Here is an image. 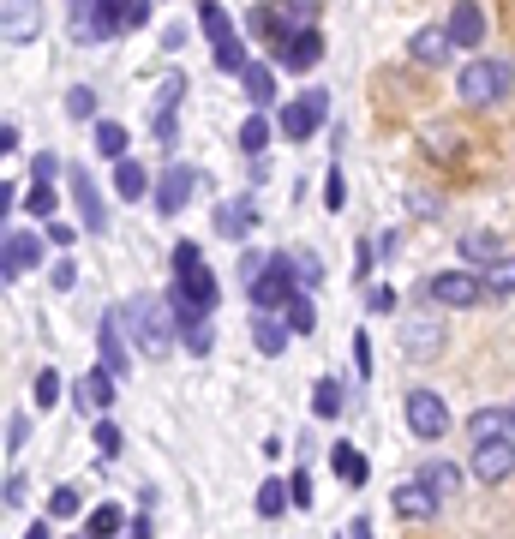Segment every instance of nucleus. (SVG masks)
Here are the masks:
<instances>
[{
    "label": "nucleus",
    "mask_w": 515,
    "mask_h": 539,
    "mask_svg": "<svg viewBox=\"0 0 515 539\" xmlns=\"http://www.w3.org/2000/svg\"><path fill=\"white\" fill-rule=\"evenodd\" d=\"M0 18H6V42H30L42 30V0H0Z\"/></svg>",
    "instance_id": "a211bd4d"
},
{
    "label": "nucleus",
    "mask_w": 515,
    "mask_h": 539,
    "mask_svg": "<svg viewBox=\"0 0 515 539\" xmlns=\"http://www.w3.org/2000/svg\"><path fill=\"white\" fill-rule=\"evenodd\" d=\"M324 114H330V96H324V90H306V96H294V102H282V114H276V126H282L288 138H312V132L324 126Z\"/></svg>",
    "instance_id": "423d86ee"
},
{
    "label": "nucleus",
    "mask_w": 515,
    "mask_h": 539,
    "mask_svg": "<svg viewBox=\"0 0 515 539\" xmlns=\"http://www.w3.org/2000/svg\"><path fill=\"white\" fill-rule=\"evenodd\" d=\"M72 204H78L84 234H108V204H102V192H96V180L84 168H72Z\"/></svg>",
    "instance_id": "4468645a"
},
{
    "label": "nucleus",
    "mask_w": 515,
    "mask_h": 539,
    "mask_svg": "<svg viewBox=\"0 0 515 539\" xmlns=\"http://www.w3.org/2000/svg\"><path fill=\"white\" fill-rule=\"evenodd\" d=\"M270 132H276V126H270V120H264V108H258V114L240 126V150H246V156H264V150H270Z\"/></svg>",
    "instance_id": "c756f323"
},
{
    "label": "nucleus",
    "mask_w": 515,
    "mask_h": 539,
    "mask_svg": "<svg viewBox=\"0 0 515 539\" xmlns=\"http://www.w3.org/2000/svg\"><path fill=\"white\" fill-rule=\"evenodd\" d=\"M330 462H336V474H342L348 486H366V474H372V468H366V456H360L354 444H336V450H330Z\"/></svg>",
    "instance_id": "c85d7f7f"
},
{
    "label": "nucleus",
    "mask_w": 515,
    "mask_h": 539,
    "mask_svg": "<svg viewBox=\"0 0 515 539\" xmlns=\"http://www.w3.org/2000/svg\"><path fill=\"white\" fill-rule=\"evenodd\" d=\"M276 60H282V72H312L324 60V36L318 30H300V36L276 42Z\"/></svg>",
    "instance_id": "2eb2a0df"
},
{
    "label": "nucleus",
    "mask_w": 515,
    "mask_h": 539,
    "mask_svg": "<svg viewBox=\"0 0 515 539\" xmlns=\"http://www.w3.org/2000/svg\"><path fill=\"white\" fill-rule=\"evenodd\" d=\"M288 336H294V330H288L282 312H252V342L264 348V360H276V354L288 348Z\"/></svg>",
    "instance_id": "aec40b11"
},
{
    "label": "nucleus",
    "mask_w": 515,
    "mask_h": 539,
    "mask_svg": "<svg viewBox=\"0 0 515 539\" xmlns=\"http://www.w3.org/2000/svg\"><path fill=\"white\" fill-rule=\"evenodd\" d=\"M24 210H30V216H54V192L36 180V186H30V198H24Z\"/></svg>",
    "instance_id": "37998d69"
},
{
    "label": "nucleus",
    "mask_w": 515,
    "mask_h": 539,
    "mask_svg": "<svg viewBox=\"0 0 515 539\" xmlns=\"http://www.w3.org/2000/svg\"><path fill=\"white\" fill-rule=\"evenodd\" d=\"M294 276H300V288H318V282H324V264H318V252H300V258H294Z\"/></svg>",
    "instance_id": "58836bf2"
},
{
    "label": "nucleus",
    "mask_w": 515,
    "mask_h": 539,
    "mask_svg": "<svg viewBox=\"0 0 515 539\" xmlns=\"http://www.w3.org/2000/svg\"><path fill=\"white\" fill-rule=\"evenodd\" d=\"M468 438L486 444V438H515V408H480L468 420Z\"/></svg>",
    "instance_id": "4be33fe9"
},
{
    "label": "nucleus",
    "mask_w": 515,
    "mask_h": 539,
    "mask_svg": "<svg viewBox=\"0 0 515 539\" xmlns=\"http://www.w3.org/2000/svg\"><path fill=\"white\" fill-rule=\"evenodd\" d=\"M402 354H408V360H438V354H444V318H438V312L408 318V330H402Z\"/></svg>",
    "instance_id": "1a4fd4ad"
},
{
    "label": "nucleus",
    "mask_w": 515,
    "mask_h": 539,
    "mask_svg": "<svg viewBox=\"0 0 515 539\" xmlns=\"http://www.w3.org/2000/svg\"><path fill=\"white\" fill-rule=\"evenodd\" d=\"M48 246H72V228L66 222H48Z\"/></svg>",
    "instance_id": "bf43d9fd"
},
{
    "label": "nucleus",
    "mask_w": 515,
    "mask_h": 539,
    "mask_svg": "<svg viewBox=\"0 0 515 539\" xmlns=\"http://www.w3.org/2000/svg\"><path fill=\"white\" fill-rule=\"evenodd\" d=\"M192 186H198V168L168 162V168H162V180H156V210H162V216H180V210H186V198H192Z\"/></svg>",
    "instance_id": "9b49d317"
},
{
    "label": "nucleus",
    "mask_w": 515,
    "mask_h": 539,
    "mask_svg": "<svg viewBox=\"0 0 515 539\" xmlns=\"http://www.w3.org/2000/svg\"><path fill=\"white\" fill-rule=\"evenodd\" d=\"M354 366H360V378L372 372V336L366 330H354Z\"/></svg>",
    "instance_id": "09e8293b"
},
{
    "label": "nucleus",
    "mask_w": 515,
    "mask_h": 539,
    "mask_svg": "<svg viewBox=\"0 0 515 539\" xmlns=\"http://www.w3.org/2000/svg\"><path fill=\"white\" fill-rule=\"evenodd\" d=\"M450 36H456V48H480V36H486V12H480L474 0H462V6L450 12Z\"/></svg>",
    "instance_id": "5701e85b"
},
{
    "label": "nucleus",
    "mask_w": 515,
    "mask_h": 539,
    "mask_svg": "<svg viewBox=\"0 0 515 539\" xmlns=\"http://www.w3.org/2000/svg\"><path fill=\"white\" fill-rule=\"evenodd\" d=\"M486 288H492V294H515V258L486 264Z\"/></svg>",
    "instance_id": "e433bc0d"
},
{
    "label": "nucleus",
    "mask_w": 515,
    "mask_h": 539,
    "mask_svg": "<svg viewBox=\"0 0 515 539\" xmlns=\"http://www.w3.org/2000/svg\"><path fill=\"white\" fill-rule=\"evenodd\" d=\"M66 114H72V120H90V114H96V96H90V90L78 84V90L66 96Z\"/></svg>",
    "instance_id": "a19ab883"
},
{
    "label": "nucleus",
    "mask_w": 515,
    "mask_h": 539,
    "mask_svg": "<svg viewBox=\"0 0 515 539\" xmlns=\"http://www.w3.org/2000/svg\"><path fill=\"white\" fill-rule=\"evenodd\" d=\"M30 174H36V180H42V186H48V180H54V174H60V156H48V150H42V156H36V162H30Z\"/></svg>",
    "instance_id": "8fccbe9b"
},
{
    "label": "nucleus",
    "mask_w": 515,
    "mask_h": 539,
    "mask_svg": "<svg viewBox=\"0 0 515 539\" xmlns=\"http://www.w3.org/2000/svg\"><path fill=\"white\" fill-rule=\"evenodd\" d=\"M354 276H372V246H366V240L354 246Z\"/></svg>",
    "instance_id": "864d4df0"
},
{
    "label": "nucleus",
    "mask_w": 515,
    "mask_h": 539,
    "mask_svg": "<svg viewBox=\"0 0 515 539\" xmlns=\"http://www.w3.org/2000/svg\"><path fill=\"white\" fill-rule=\"evenodd\" d=\"M72 282H78V264H72V258H66V264H54V288H72Z\"/></svg>",
    "instance_id": "5fc2aeb1"
},
{
    "label": "nucleus",
    "mask_w": 515,
    "mask_h": 539,
    "mask_svg": "<svg viewBox=\"0 0 515 539\" xmlns=\"http://www.w3.org/2000/svg\"><path fill=\"white\" fill-rule=\"evenodd\" d=\"M366 300H372V312H396V294H390V288H372Z\"/></svg>",
    "instance_id": "6e6d98bb"
},
{
    "label": "nucleus",
    "mask_w": 515,
    "mask_h": 539,
    "mask_svg": "<svg viewBox=\"0 0 515 539\" xmlns=\"http://www.w3.org/2000/svg\"><path fill=\"white\" fill-rule=\"evenodd\" d=\"M288 492H294V510H312V474H306V468L288 480Z\"/></svg>",
    "instance_id": "49530a36"
},
{
    "label": "nucleus",
    "mask_w": 515,
    "mask_h": 539,
    "mask_svg": "<svg viewBox=\"0 0 515 539\" xmlns=\"http://www.w3.org/2000/svg\"><path fill=\"white\" fill-rule=\"evenodd\" d=\"M24 539H48V528H42V522H36V528H24Z\"/></svg>",
    "instance_id": "e2e57ef3"
},
{
    "label": "nucleus",
    "mask_w": 515,
    "mask_h": 539,
    "mask_svg": "<svg viewBox=\"0 0 515 539\" xmlns=\"http://www.w3.org/2000/svg\"><path fill=\"white\" fill-rule=\"evenodd\" d=\"M216 66H222V72H246V66H252V60H246V42H240V36L216 42Z\"/></svg>",
    "instance_id": "f704fd0d"
},
{
    "label": "nucleus",
    "mask_w": 515,
    "mask_h": 539,
    "mask_svg": "<svg viewBox=\"0 0 515 539\" xmlns=\"http://www.w3.org/2000/svg\"><path fill=\"white\" fill-rule=\"evenodd\" d=\"M426 294H432L438 306H462V312H468V306H480V300H486L492 288H486V276H468V270H444V276H432V282H426Z\"/></svg>",
    "instance_id": "0eeeda50"
},
{
    "label": "nucleus",
    "mask_w": 515,
    "mask_h": 539,
    "mask_svg": "<svg viewBox=\"0 0 515 539\" xmlns=\"http://www.w3.org/2000/svg\"><path fill=\"white\" fill-rule=\"evenodd\" d=\"M216 276H210V264L198 258V246L192 240H180L174 246V288H168V306H174V324L180 330H192V324H204L210 312H216Z\"/></svg>",
    "instance_id": "f257e3e1"
},
{
    "label": "nucleus",
    "mask_w": 515,
    "mask_h": 539,
    "mask_svg": "<svg viewBox=\"0 0 515 539\" xmlns=\"http://www.w3.org/2000/svg\"><path fill=\"white\" fill-rule=\"evenodd\" d=\"M174 138H180V120H174V108H156V144H168V150H174Z\"/></svg>",
    "instance_id": "79ce46f5"
},
{
    "label": "nucleus",
    "mask_w": 515,
    "mask_h": 539,
    "mask_svg": "<svg viewBox=\"0 0 515 539\" xmlns=\"http://www.w3.org/2000/svg\"><path fill=\"white\" fill-rule=\"evenodd\" d=\"M390 504H396V516H402V522H432L444 498L426 486V474H414V480H402V486L390 492Z\"/></svg>",
    "instance_id": "9d476101"
},
{
    "label": "nucleus",
    "mask_w": 515,
    "mask_h": 539,
    "mask_svg": "<svg viewBox=\"0 0 515 539\" xmlns=\"http://www.w3.org/2000/svg\"><path fill=\"white\" fill-rule=\"evenodd\" d=\"M504 90H510V66H498V60H468V66L456 72L462 108H492Z\"/></svg>",
    "instance_id": "39448f33"
},
{
    "label": "nucleus",
    "mask_w": 515,
    "mask_h": 539,
    "mask_svg": "<svg viewBox=\"0 0 515 539\" xmlns=\"http://www.w3.org/2000/svg\"><path fill=\"white\" fill-rule=\"evenodd\" d=\"M72 402H78V408H90V414L114 408V372H108V366H96V372L72 378Z\"/></svg>",
    "instance_id": "f3484780"
},
{
    "label": "nucleus",
    "mask_w": 515,
    "mask_h": 539,
    "mask_svg": "<svg viewBox=\"0 0 515 539\" xmlns=\"http://www.w3.org/2000/svg\"><path fill=\"white\" fill-rule=\"evenodd\" d=\"M198 30H204V42L216 48V42H228V36H234V18H228L216 0H204V12H198Z\"/></svg>",
    "instance_id": "bb28decb"
},
{
    "label": "nucleus",
    "mask_w": 515,
    "mask_h": 539,
    "mask_svg": "<svg viewBox=\"0 0 515 539\" xmlns=\"http://www.w3.org/2000/svg\"><path fill=\"white\" fill-rule=\"evenodd\" d=\"M312 6L318 0H264L246 24H252V36H270V42H288V36H300V30H312Z\"/></svg>",
    "instance_id": "20e7f679"
},
{
    "label": "nucleus",
    "mask_w": 515,
    "mask_h": 539,
    "mask_svg": "<svg viewBox=\"0 0 515 539\" xmlns=\"http://www.w3.org/2000/svg\"><path fill=\"white\" fill-rule=\"evenodd\" d=\"M96 150H102L108 162H120V156H126V126H120V120H96Z\"/></svg>",
    "instance_id": "7c9ffc66"
},
{
    "label": "nucleus",
    "mask_w": 515,
    "mask_h": 539,
    "mask_svg": "<svg viewBox=\"0 0 515 539\" xmlns=\"http://www.w3.org/2000/svg\"><path fill=\"white\" fill-rule=\"evenodd\" d=\"M348 534H354V539H372V522H366V516H354V528H348Z\"/></svg>",
    "instance_id": "052dcab7"
},
{
    "label": "nucleus",
    "mask_w": 515,
    "mask_h": 539,
    "mask_svg": "<svg viewBox=\"0 0 515 539\" xmlns=\"http://www.w3.org/2000/svg\"><path fill=\"white\" fill-rule=\"evenodd\" d=\"M126 539H150V528H144V522H132V528H126Z\"/></svg>",
    "instance_id": "680f3d73"
},
{
    "label": "nucleus",
    "mask_w": 515,
    "mask_h": 539,
    "mask_svg": "<svg viewBox=\"0 0 515 539\" xmlns=\"http://www.w3.org/2000/svg\"><path fill=\"white\" fill-rule=\"evenodd\" d=\"M144 18H150V0H126V30L144 24Z\"/></svg>",
    "instance_id": "4d7b16f0"
},
{
    "label": "nucleus",
    "mask_w": 515,
    "mask_h": 539,
    "mask_svg": "<svg viewBox=\"0 0 515 539\" xmlns=\"http://www.w3.org/2000/svg\"><path fill=\"white\" fill-rule=\"evenodd\" d=\"M24 432H30V426H24V414H12V420H6V450H12V456L24 450Z\"/></svg>",
    "instance_id": "3c124183"
},
{
    "label": "nucleus",
    "mask_w": 515,
    "mask_h": 539,
    "mask_svg": "<svg viewBox=\"0 0 515 539\" xmlns=\"http://www.w3.org/2000/svg\"><path fill=\"white\" fill-rule=\"evenodd\" d=\"M510 474H515V438H486V444H474V480L498 486V480H510Z\"/></svg>",
    "instance_id": "ddd939ff"
},
{
    "label": "nucleus",
    "mask_w": 515,
    "mask_h": 539,
    "mask_svg": "<svg viewBox=\"0 0 515 539\" xmlns=\"http://www.w3.org/2000/svg\"><path fill=\"white\" fill-rule=\"evenodd\" d=\"M342 198H348V180H342V168H330V186H324V204H330V210H342Z\"/></svg>",
    "instance_id": "de8ad7c7"
},
{
    "label": "nucleus",
    "mask_w": 515,
    "mask_h": 539,
    "mask_svg": "<svg viewBox=\"0 0 515 539\" xmlns=\"http://www.w3.org/2000/svg\"><path fill=\"white\" fill-rule=\"evenodd\" d=\"M168 312H174V306H162V300H150V294H138V300L120 306V318H126V330L138 336L144 360H168V348H174V318H168Z\"/></svg>",
    "instance_id": "f03ea898"
},
{
    "label": "nucleus",
    "mask_w": 515,
    "mask_h": 539,
    "mask_svg": "<svg viewBox=\"0 0 515 539\" xmlns=\"http://www.w3.org/2000/svg\"><path fill=\"white\" fill-rule=\"evenodd\" d=\"M420 474H426V486H432L444 504H456V498H462V468H456V462H426Z\"/></svg>",
    "instance_id": "b1692460"
},
{
    "label": "nucleus",
    "mask_w": 515,
    "mask_h": 539,
    "mask_svg": "<svg viewBox=\"0 0 515 539\" xmlns=\"http://www.w3.org/2000/svg\"><path fill=\"white\" fill-rule=\"evenodd\" d=\"M312 414H318V420H336V414H342V384H336V378H318V390H312Z\"/></svg>",
    "instance_id": "473e14b6"
},
{
    "label": "nucleus",
    "mask_w": 515,
    "mask_h": 539,
    "mask_svg": "<svg viewBox=\"0 0 515 539\" xmlns=\"http://www.w3.org/2000/svg\"><path fill=\"white\" fill-rule=\"evenodd\" d=\"M252 222H258V204H252V198H228V204H216V234H222V240H246Z\"/></svg>",
    "instance_id": "6ab92c4d"
},
{
    "label": "nucleus",
    "mask_w": 515,
    "mask_h": 539,
    "mask_svg": "<svg viewBox=\"0 0 515 539\" xmlns=\"http://www.w3.org/2000/svg\"><path fill=\"white\" fill-rule=\"evenodd\" d=\"M6 510H24V474H6Z\"/></svg>",
    "instance_id": "603ef678"
},
{
    "label": "nucleus",
    "mask_w": 515,
    "mask_h": 539,
    "mask_svg": "<svg viewBox=\"0 0 515 539\" xmlns=\"http://www.w3.org/2000/svg\"><path fill=\"white\" fill-rule=\"evenodd\" d=\"M42 264V240L36 234H24V228H6V246H0V276L6 282H18L24 270H36Z\"/></svg>",
    "instance_id": "f8f14e48"
},
{
    "label": "nucleus",
    "mask_w": 515,
    "mask_h": 539,
    "mask_svg": "<svg viewBox=\"0 0 515 539\" xmlns=\"http://www.w3.org/2000/svg\"><path fill=\"white\" fill-rule=\"evenodd\" d=\"M240 84H246V96H252L258 108H270V102H276V72H270V66H246V72H240Z\"/></svg>",
    "instance_id": "cd10ccee"
},
{
    "label": "nucleus",
    "mask_w": 515,
    "mask_h": 539,
    "mask_svg": "<svg viewBox=\"0 0 515 539\" xmlns=\"http://www.w3.org/2000/svg\"><path fill=\"white\" fill-rule=\"evenodd\" d=\"M120 444H126V438H120V426H114V420H96V450H102V456H114Z\"/></svg>",
    "instance_id": "c03bdc74"
},
{
    "label": "nucleus",
    "mask_w": 515,
    "mask_h": 539,
    "mask_svg": "<svg viewBox=\"0 0 515 539\" xmlns=\"http://www.w3.org/2000/svg\"><path fill=\"white\" fill-rule=\"evenodd\" d=\"M282 510H294V492H288V480H264V486H258V516H264V522H276Z\"/></svg>",
    "instance_id": "a878e982"
},
{
    "label": "nucleus",
    "mask_w": 515,
    "mask_h": 539,
    "mask_svg": "<svg viewBox=\"0 0 515 539\" xmlns=\"http://www.w3.org/2000/svg\"><path fill=\"white\" fill-rule=\"evenodd\" d=\"M114 192L132 204V198H144V192H150V174H144L132 156H120V168H114Z\"/></svg>",
    "instance_id": "393cba45"
},
{
    "label": "nucleus",
    "mask_w": 515,
    "mask_h": 539,
    "mask_svg": "<svg viewBox=\"0 0 515 539\" xmlns=\"http://www.w3.org/2000/svg\"><path fill=\"white\" fill-rule=\"evenodd\" d=\"M60 402V372H36V408H54Z\"/></svg>",
    "instance_id": "ea45409f"
},
{
    "label": "nucleus",
    "mask_w": 515,
    "mask_h": 539,
    "mask_svg": "<svg viewBox=\"0 0 515 539\" xmlns=\"http://www.w3.org/2000/svg\"><path fill=\"white\" fill-rule=\"evenodd\" d=\"M180 90H186V78H168V84H162V108H174V102H180Z\"/></svg>",
    "instance_id": "13d9d810"
},
{
    "label": "nucleus",
    "mask_w": 515,
    "mask_h": 539,
    "mask_svg": "<svg viewBox=\"0 0 515 539\" xmlns=\"http://www.w3.org/2000/svg\"><path fill=\"white\" fill-rule=\"evenodd\" d=\"M114 534H120V510H114V504H102V510L90 516V539H114Z\"/></svg>",
    "instance_id": "4c0bfd02"
},
{
    "label": "nucleus",
    "mask_w": 515,
    "mask_h": 539,
    "mask_svg": "<svg viewBox=\"0 0 515 539\" xmlns=\"http://www.w3.org/2000/svg\"><path fill=\"white\" fill-rule=\"evenodd\" d=\"M450 48H456L450 24H426V30H414V36H408V54H414L420 66H444V60H450Z\"/></svg>",
    "instance_id": "dca6fc26"
},
{
    "label": "nucleus",
    "mask_w": 515,
    "mask_h": 539,
    "mask_svg": "<svg viewBox=\"0 0 515 539\" xmlns=\"http://www.w3.org/2000/svg\"><path fill=\"white\" fill-rule=\"evenodd\" d=\"M180 336H186V348H192L198 360L210 354V318H204V324H192V330H180Z\"/></svg>",
    "instance_id": "a18cd8bd"
},
{
    "label": "nucleus",
    "mask_w": 515,
    "mask_h": 539,
    "mask_svg": "<svg viewBox=\"0 0 515 539\" xmlns=\"http://www.w3.org/2000/svg\"><path fill=\"white\" fill-rule=\"evenodd\" d=\"M462 258H468V264H498L504 246H498L492 234H462Z\"/></svg>",
    "instance_id": "2f4dec72"
},
{
    "label": "nucleus",
    "mask_w": 515,
    "mask_h": 539,
    "mask_svg": "<svg viewBox=\"0 0 515 539\" xmlns=\"http://www.w3.org/2000/svg\"><path fill=\"white\" fill-rule=\"evenodd\" d=\"M84 510V498H78V486H54V498H48V516H60V522H72Z\"/></svg>",
    "instance_id": "c9c22d12"
},
{
    "label": "nucleus",
    "mask_w": 515,
    "mask_h": 539,
    "mask_svg": "<svg viewBox=\"0 0 515 539\" xmlns=\"http://www.w3.org/2000/svg\"><path fill=\"white\" fill-rule=\"evenodd\" d=\"M282 318H288V330H294V336H306V330H312V324H318V312H312V294H306V288H300V294H294V300H288V312H282Z\"/></svg>",
    "instance_id": "72a5a7b5"
},
{
    "label": "nucleus",
    "mask_w": 515,
    "mask_h": 539,
    "mask_svg": "<svg viewBox=\"0 0 515 539\" xmlns=\"http://www.w3.org/2000/svg\"><path fill=\"white\" fill-rule=\"evenodd\" d=\"M246 294H252V312H288V300L300 294L294 258H288V252H270V258H264V270L246 282Z\"/></svg>",
    "instance_id": "7ed1b4c3"
},
{
    "label": "nucleus",
    "mask_w": 515,
    "mask_h": 539,
    "mask_svg": "<svg viewBox=\"0 0 515 539\" xmlns=\"http://www.w3.org/2000/svg\"><path fill=\"white\" fill-rule=\"evenodd\" d=\"M120 324H126V318H120V312H108V318H102V330H96V348H102V360H96V366H108L114 378H126V342H120Z\"/></svg>",
    "instance_id": "412c9836"
},
{
    "label": "nucleus",
    "mask_w": 515,
    "mask_h": 539,
    "mask_svg": "<svg viewBox=\"0 0 515 539\" xmlns=\"http://www.w3.org/2000/svg\"><path fill=\"white\" fill-rule=\"evenodd\" d=\"M408 432L414 438H444L450 432V408H444V396L438 390H408Z\"/></svg>",
    "instance_id": "6e6552de"
}]
</instances>
